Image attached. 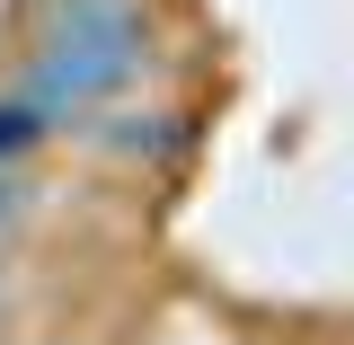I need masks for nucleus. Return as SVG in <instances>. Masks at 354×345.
Segmentation results:
<instances>
[{"mask_svg":"<svg viewBox=\"0 0 354 345\" xmlns=\"http://www.w3.org/2000/svg\"><path fill=\"white\" fill-rule=\"evenodd\" d=\"M133 62H142L133 0H62L53 9V36L36 53V80H27V106L44 124H71L88 97H106V88L133 80Z\"/></svg>","mask_w":354,"mask_h":345,"instance_id":"f257e3e1","label":"nucleus"},{"mask_svg":"<svg viewBox=\"0 0 354 345\" xmlns=\"http://www.w3.org/2000/svg\"><path fill=\"white\" fill-rule=\"evenodd\" d=\"M44 133H53V124H44L36 106H27V97H18V106H0V160H18V151H36Z\"/></svg>","mask_w":354,"mask_h":345,"instance_id":"f03ea898","label":"nucleus"}]
</instances>
